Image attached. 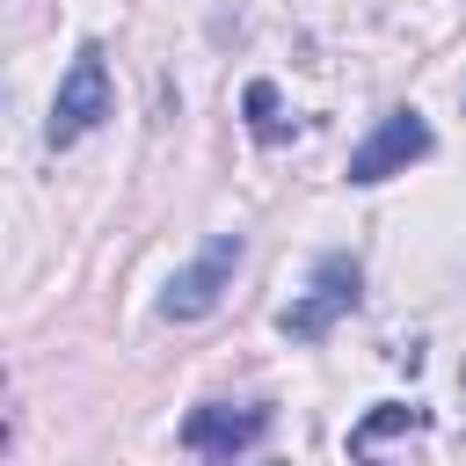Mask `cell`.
<instances>
[{
	"label": "cell",
	"instance_id": "2",
	"mask_svg": "<svg viewBox=\"0 0 466 466\" xmlns=\"http://www.w3.org/2000/svg\"><path fill=\"white\" fill-rule=\"evenodd\" d=\"M109 109H116V95H109L102 44H80V51H73V73H66L58 95H51V124H44V138H51V146H73V138H87Z\"/></svg>",
	"mask_w": 466,
	"mask_h": 466
},
{
	"label": "cell",
	"instance_id": "1",
	"mask_svg": "<svg viewBox=\"0 0 466 466\" xmlns=\"http://www.w3.org/2000/svg\"><path fill=\"white\" fill-rule=\"evenodd\" d=\"M357 299H364V262L335 248V255H320V262H313L306 291H299V299L277 313V328H284L291 342H320V335H328V328H335V320H342Z\"/></svg>",
	"mask_w": 466,
	"mask_h": 466
},
{
	"label": "cell",
	"instance_id": "4",
	"mask_svg": "<svg viewBox=\"0 0 466 466\" xmlns=\"http://www.w3.org/2000/svg\"><path fill=\"white\" fill-rule=\"evenodd\" d=\"M269 400H204V408H189V422H182V444L189 451H204V459H233V451H248V444H262L269 437Z\"/></svg>",
	"mask_w": 466,
	"mask_h": 466
},
{
	"label": "cell",
	"instance_id": "7",
	"mask_svg": "<svg viewBox=\"0 0 466 466\" xmlns=\"http://www.w3.org/2000/svg\"><path fill=\"white\" fill-rule=\"evenodd\" d=\"M422 422H430L422 408H400V400H386V408H371V415H364V422L350 430V459H364V451H371V444H379L386 430H422Z\"/></svg>",
	"mask_w": 466,
	"mask_h": 466
},
{
	"label": "cell",
	"instance_id": "5",
	"mask_svg": "<svg viewBox=\"0 0 466 466\" xmlns=\"http://www.w3.org/2000/svg\"><path fill=\"white\" fill-rule=\"evenodd\" d=\"M430 153V124H422V109H393L357 153H350V182H386V175H400L408 160H422Z\"/></svg>",
	"mask_w": 466,
	"mask_h": 466
},
{
	"label": "cell",
	"instance_id": "3",
	"mask_svg": "<svg viewBox=\"0 0 466 466\" xmlns=\"http://www.w3.org/2000/svg\"><path fill=\"white\" fill-rule=\"evenodd\" d=\"M240 255H248V240H240V233H211V248H204L189 269H175V277H167L160 313H167V320H204V313L226 299V284H233Z\"/></svg>",
	"mask_w": 466,
	"mask_h": 466
},
{
	"label": "cell",
	"instance_id": "6",
	"mask_svg": "<svg viewBox=\"0 0 466 466\" xmlns=\"http://www.w3.org/2000/svg\"><path fill=\"white\" fill-rule=\"evenodd\" d=\"M240 109H248V131H255L262 146H284V138L299 131V124L284 116V102H277V87H269V80H248V87H240Z\"/></svg>",
	"mask_w": 466,
	"mask_h": 466
}]
</instances>
